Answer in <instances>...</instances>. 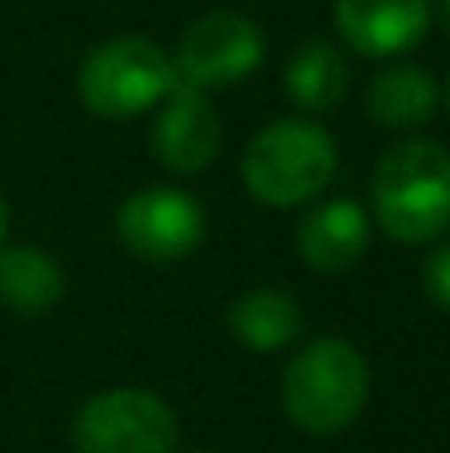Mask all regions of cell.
<instances>
[{
  "label": "cell",
  "instance_id": "19",
  "mask_svg": "<svg viewBox=\"0 0 450 453\" xmlns=\"http://www.w3.org/2000/svg\"><path fill=\"white\" fill-rule=\"evenodd\" d=\"M196 453H207V449H196Z\"/></svg>",
  "mask_w": 450,
  "mask_h": 453
},
{
  "label": "cell",
  "instance_id": "5",
  "mask_svg": "<svg viewBox=\"0 0 450 453\" xmlns=\"http://www.w3.org/2000/svg\"><path fill=\"white\" fill-rule=\"evenodd\" d=\"M180 441L175 414L151 390H104L72 422L76 453H172Z\"/></svg>",
  "mask_w": 450,
  "mask_h": 453
},
{
  "label": "cell",
  "instance_id": "14",
  "mask_svg": "<svg viewBox=\"0 0 450 453\" xmlns=\"http://www.w3.org/2000/svg\"><path fill=\"white\" fill-rule=\"evenodd\" d=\"M64 295L56 258L40 247L0 250V303L16 314H48Z\"/></svg>",
  "mask_w": 450,
  "mask_h": 453
},
{
  "label": "cell",
  "instance_id": "18",
  "mask_svg": "<svg viewBox=\"0 0 450 453\" xmlns=\"http://www.w3.org/2000/svg\"><path fill=\"white\" fill-rule=\"evenodd\" d=\"M446 108H450V84H446Z\"/></svg>",
  "mask_w": 450,
  "mask_h": 453
},
{
  "label": "cell",
  "instance_id": "4",
  "mask_svg": "<svg viewBox=\"0 0 450 453\" xmlns=\"http://www.w3.org/2000/svg\"><path fill=\"white\" fill-rule=\"evenodd\" d=\"M175 80L172 56L144 36H116L92 48L80 64V100L100 119H132L159 108Z\"/></svg>",
  "mask_w": 450,
  "mask_h": 453
},
{
  "label": "cell",
  "instance_id": "1",
  "mask_svg": "<svg viewBox=\"0 0 450 453\" xmlns=\"http://www.w3.org/2000/svg\"><path fill=\"white\" fill-rule=\"evenodd\" d=\"M371 215L395 242H435L450 231V151L435 140H399L375 164Z\"/></svg>",
  "mask_w": 450,
  "mask_h": 453
},
{
  "label": "cell",
  "instance_id": "13",
  "mask_svg": "<svg viewBox=\"0 0 450 453\" xmlns=\"http://www.w3.org/2000/svg\"><path fill=\"white\" fill-rule=\"evenodd\" d=\"M228 326L236 330V338L252 350H283L291 346L295 338L303 334V311L291 295L283 290H271V287H260V290H247L231 303L228 311Z\"/></svg>",
  "mask_w": 450,
  "mask_h": 453
},
{
  "label": "cell",
  "instance_id": "8",
  "mask_svg": "<svg viewBox=\"0 0 450 453\" xmlns=\"http://www.w3.org/2000/svg\"><path fill=\"white\" fill-rule=\"evenodd\" d=\"M223 143V124L207 92L188 84H175L167 100L159 104V116L151 124V151L175 175H196L215 164Z\"/></svg>",
  "mask_w": 450,
  "mask_h": 453
},
{
  "label": "cell",
  "instance_id": "9",
  "mask_svg": "<svg viewBox=\"0 0 450 453\" xmlns=\"http://www.w3.org/2000/svg\"><path fill=\"white\" fill-rule=\"evenodd\" d=\"M431 0H335V28L363 60H395L427 40Z\"/></svg>",
  "mask_w": 450,
  "mask_h": 453
},
{
  "label": "cell",
  "instance_id": "16",
  "mask_svg": "<svg viewBox=\"0 0 450 453\" xmlns=\"http://www.w3.org/2000/svg\"><path fill=\"white\" fill-rule=\"evenodd\" d=\"M431 16H435L438 28L450 36V0H431Z\"/></svg>",
  "mask_w": 450,
  "mask_h": 453
},
{
  "label": "cell",
  "instance_id": "11",
  "mask_svg": "<svg viewBox=\"0 0 450 453\" xmlns=\"http://www.w3.org/2000/svg\"><path fill=\"white\" fill-rule=\"evenodd\" d=\"M443 100V88L419 64H387L367 88V116L391 132H415L431 124Z\"/></svg>",
  "mask_w": 450,
  "mask_h": 453
},
{
  "label": "cell",
  "instance_id": "15",
  "mask_svg": "<svg viewBox=\"0 0 450 453\" xmlns=\"http://www.w3.org/2000/svg\"><path fill=\"white\" fill-rule=\"evenodd\" d=\"M423 290L438 311L450 314V242H438L423 263Z\"/></svg>",
  "mask_w": 450,
  "mask_h": 453
},
{
  "label": "cell",
  "instance_id": "17",
  "mask_svg": "<svg viewBox=\"0 0 450 453\" xmlns=\"http://www.w3.org/2000/svg\"><path fill=\"white\" fill-rule=\"evenodd\" d=\"M4 234H8V207L0 199V250H4Z\"/></svg>",
  "mask_w": 450,
  "mask_h": 453
},
{
  "label": "cell",
  "instance_id": "2",
  "mask_svg": "<svg viewBox=\"0 0 450 453\" xmlns=\"http://www.w3.org/2000/svg\"><path fill=\"white\" fill-rule=\"evenodd\" d=\"M339 172V143L311 119H275L244 151V188L268 207H299L323 196Z\"/></svg>",
  "mask_w": 450,
  "mask_h": 453
},
{
  "label": "cell",
  "instance_id": "6",
  "mask_svg": "<svg viewBox=\"0 0 450 453\" xmlns=\"http://www.w3.org/2000/svg\"><path fill=\"white\" fill-rule=\"evenodd\" d=\"M268 40L263 28L244 12H207L196 24H188V32L180 36L172 64H175V80L188 88H223L236 80L252 76L263 64Z\"/></svg>",
  "mask_w": 450,
  "mask_h": 453
},
{
  "label": "cell",
  "instance_id": "12",
  "mask_svg": "<svg viewBox=\"0 0 450 453\" xmlns=\"http://www.w3.org/2000/svg\"><path fill=\"white\" fill-rule=\"evenodd\" d=\"M351 88V64L327 40H307L303 48H295V56L283 68V92L291 104H299L303 111H327L335 104H343Z\"/></svg>",
  "mask_w": 450,
  "mask_h": 453
},
{
  "label": "cell",
  "instance_id": "3",
  "mask_svg": "<svg viewBox=\"0 0 450 453\" xmlns=\"http://www.w3.org/2000/svg\"><path fill=\"white\" fill-rule=\"evenodd\" d=\"M371 374L363 354L343 338H319L283 370V410L307 434H339L363 414Z\"/></svg>",
  "mask_w": 450,
  "mask_h": 453
},
{
  "label": "cell",
  "instance_id": "10",
  "mask_svg": "<svg viewBox=\"0 0 450 453\" xmlns=\"http://www.w3.org/2000/svg\"><path fill=\"white\" fill-rule=\"evenodd\" d=\"M295 242L311 271L343 274L371 247V215L355 199H327L303 215Z\"/></svg>",
  "mask_w": 450,
  "mask_h": 453
},
{
  "label": "cell",
  "instance_id": "7",
  "mask_svg": "<svg viewBox=\"0 0 450 453\" xmlns=\"http://www.w3.org/2000/svg\"><path fill=\"white\" fill-rule=\"evenodd\" d=\"M207 215L196 196L180 188H140L120 203L116 234L144 263H180L204 242Z\"/></svg>",
  "mask_w": 450,
  "mask_h": 453
}]
</instances>
